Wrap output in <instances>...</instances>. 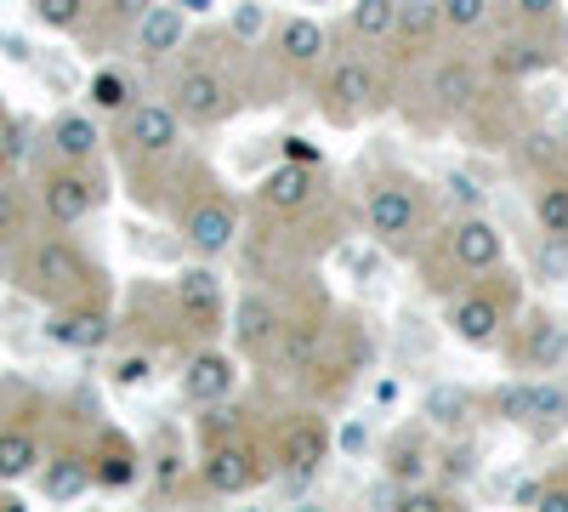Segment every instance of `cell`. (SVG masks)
<instances>
[{
    "label": "cell",
    "instance_id": "obj_1",
    "mask_svg": "<svg viewBox=\"0 0 568 512\" xmlns=\"http://www.w3.org/2000/svg\"><path fill=\"white\" fill-rule=\"evenodd\" d=\"M426 194H420V182L404 177V171H382V177H369V189H364V222H369V234L375 245H387L393 257H415L420 240H426Z\"/></svg>",
    "mask_w": 568,
    "mask_h": 512
},
{
    "label": "cell",
    "instance_id": "obj_2",
    "mask_svg": "<svg viewBox=\"0 0 568 512\" xmlns=\"http://www.w3.org/2000/svg\"><path fill=\"white\" fill-rule=\"evenodd\" d=\"M18 279H23L29 297L52 302V308L85 302L91 291H98V268L80 257V245H69V240H58V234H52V240H34V245L23 251Z\"/></svg>",
    "mask_w": 568,
    "mask_h": 512
},
{
    "label": "cell",
    "instance_id": "obj_3",
    "mask_svg": "<svg viewBox=\"0 0 568 512\" xmlns=\"http://www.w3.org/2000/svg\"><path fill=\"white\" fill-rule=\"evenodd\" d=\"M318 109L336 126H353V120H364L375 109H387V69L375 58H364V52L336 58L324 69V80H318Z\"/></svg>",
    "mask_w": 568,
    "mask_h": 512
},
{
    "label": "cell",
    "instance_id": "obj_4",
    "mask_svg": "<svg viewBox=\"0 0 568 512\" xmlns=\"http://www.w3.org/2000/svg\"><path fill=\"white\" fill-rule=\"evenodd\" d=\"M511 308H517V285H484V279H466V291H455L444 302V324H449V337L466 342V348H495Z\"/></svg>",
    "mask_w": 568,
    "mask_h": 512
},
{
    "label": "cell",
    "instance_id": "obj_5",
    "mask_svg": "<svg viewBox=\"0 0 568 512\" xmlns=\"http://www.w3.org/2000/svg\"><path fill=\"white\" fill-rule=\"evenodd\" d=\"M165 103L182 114V126H216L240 109V86H233L216 63H182Z\"/></svg>",
    "mask_w": 568,
    "mask_h": 512
},
{
    "label": "cell",
    "instance_id": "obj_6",
    "mask_svg": "<svg viewBox=\"0 0 568 512\" xmlns=\"http://www.w3.org/2000/svg\"><path fill=\"white\" fill-rule=\"evenodd\" d=\"M500 262H506V240H500V228L489 217L466 211L444 228V268L455 279H489Z\"/></svg>",
    "mask_w": 568,
    "mask_h": 512
},
{
    "label": "cell",
    "instance_id": "obj_7",
    "mask_svg": "<svg viewBox=\"0 0 568 512\" xmlns=\"http://www.w3.org/2000/svg\"><path fill=\"white\" fill-rule=\"evenodd\" d=\"M324 461H329V428L318 422V415H291L273 439V473L291 490H302Z\"/></svg>",
    "mask_w": 568,
    "mask_h": 512
},
{
    "label": "cell",
    "instance_id": "obj_8",
    "mask_svg": "<svg viewBox=\"0 0 568 512\" xmlns=\"http://www.w3.org/2000/svg\"><path fill=\"white\" fill-rule=\"evenodd\" d=\"M267 450H256L251 439H216L211 450H205V468H200V479H205V490L211 495H245V490H256L262 479H267Z\"/></svg>",
    "mask_w": 568,
    "mask_h": 512
},
{
    "label": "cell",
    "instance_id": "obj_9",
    "mask_svg": "<svg viewBox=\"0 0 568 512\" xmlns=\"http://www.w3.org/2000/svg\"><path fill=\"white\" fill-rule=\"evenodd\" d=\"M103 205V182L98 177H91L85 165H52V171H45L40 177V211L45 217H52L58 228H74V222H85L91 211H98Z\"/></svg>",
    "mask_w": 568,
    "mask_h": 512
},
{
    "label": "cell",
    "instance_id": "obj_10",
    "mask_svg": "<svg viewBox=\"0 0 568 512\" xmlns=\"http://www.w3.org/2000/svg\"><path fill=\"white\" fill-rule=\"evenodd\" d=\"M120 143H125V154L171 160L176 143H182V114L171 103H131L120 114Z\"/></svg>",
    "mask_w": 568,
    "mask_h": 512
},
{
    "label": "cell",
    "instance_id": "obj_11",
    "mask_svg": "<svg viewBox=\"0 0 568 512\" xmlns=\"http://www.w3.org/2000/svg\"><path fill=\"white\" fill-rule=\"evenodd\" d=\"M233 348H240L245 359H273L278 353V337H284V308L278 297L267 291H245L240 308H233Z\"/></svg>",
    "mask_w": 568,
    "mask_h": 512
},
{
    "label": "cell",
    "instance_id": "obj_12",
    "mask_svg": "<svg viewBox=\"0 0 568 512\" xmlns=\"http://www.w3.org/2000/svg\"><path fill=\"white\" fill-rule=\"evenodd\" d=\"M182 240L200 257H222V251H233V240H240V211H233L222 194H200L182 211Z\"/></svg>",
    "mask_w": 568,
    "mask_h": 512
},
{
    "label": "cell",
    "instance_id": "obj_13",
    "mask_svg": "<svg viewBox=\"0 0 568 512\" xmlns=\"http://www.w3.org/2000/svg\"><path fill=\"white\" fill-rule=\"evenodd\" d=\"M426 98H433L438 114H471L484 103V69L471 58H444L426 80Z\"/></svg>",
    "mask_w": 568,
    "mask_h": 512
},
{
    "label": "cell",
    "instance_id": "obj_14",
    "mask_svg": "<svg viewBox=\"0 0 568 512\" xmlns=\"http://www.w3.org/2000/svg\"><path fill=\"white\" fill-rule=\"evenodd\" d=\"M324 342H329V313L307 308V313H284V337H278V364L284 370H318L324 364Z\"/></svg>",
    "mask_w": 568,
    "mask_h": 512
},
{
    "label": "cell",
    "instance_id": "obj_15",
    "mask_svg": "<svg viewBox=\"0 0 568 512\" xmlns=\"http://www.w3.org/2000/svg\"><path fill=\"white\" fill-rule=\"evenodd\" d=\"M45 342H58V348H74V353H91V348H103L109 342V313L98 302H63L52 308V319H45Z\"/></svg>",
    "mask_w": 568,
    "mask_h": 512
},
{
    "label": "cell",
    "instance_id": "obj_16",
    "mask_svg": "<svg viewBox=\"0 0 568 512\" xmlns=\"http://www.w3.org/2000/svg\"><path fill=\"white\" fill-rule=\"evenodd\" d=\"M262 211H273V217H302L313 200H318V171L313 165H302V160H284L278 171H267L262 177Z\"/></svg>",
    "mask_w": 568,
    "mask_h": 512
},
{
    "label": "cell",
    "instance_id": "obj_17",
    "mask_svg": "<svg viewBox=\"0 0 568 512\" xmlns=\"http://www.w3.org/2000/svg\"><path fill=\"white\" fill-rule=\"evenodd\" d=\"M273 46H278V63H284V69L318 74L324 58H329V29H324L318 18H284L278 34H273Z\"/></svg>",
    "mask_w": 568,
    "mask_h": 512
},
{
    "label": "cell",
    "instance_id": "obj_18",
    "mask_svg": "<svg viewBox=\"0 0 568 512\" xmlns=\"http://www.w3.org/2000/svg\"><path fill=\"white\" fill-rule=\"evenodd\" d=\"M131 34H136V58L142 63H165L171 52H182V40H187V12L176 7V0L171 7H149Z\"/></svg>",
    "mask_w": 568,
    "mask_h": 512
},
{
    "label": "cell",
    "instance_id": "obj_19",
    "mask_svg": "<svg viewBox=\"0 0 568 512\" xmlns=\"http://www.w3.org/2000/svg\"><path fill=\"white\" fill-rule=\"evenodd\" d=\"M222 279L211 268H182L176 273V313L187 324H200V331H216L222 324Z\"/></svg>",
    "mask_w": 568,
    "mask_h": 512
},
{
    "label": "cell",
    "instance_id": "obj_20",
    "mask_svg": "<svg viewBox=\"0 0 568 512\" xmlns=\"http://www.w3.org/2000/svg\"><path fill=\"white\" fill-rule=\"evenodd\" d=\"M438 34H444V7H438V0H404V7H398V29H393L387 46H393L398 63H409V58H420Z\"/></svg>",
    "mask_w": 568,
    "mask_h": 512
},
{
    "label": "cell",
    "instance_id": "obj_21",
    "mask_svg": "<svg viewBox=\"0 0 568 512\" xmlns=\"http://www.w3.org/2000/svg\"><path fill=\"white\" fill-rule=\"evenodd\" d=\"M233 382H240V370H233L227 353H194L182 364V399L187 404H222L233 393Z\"/></svg>",
    "mask_w": 568,
    "mask_h": 512
},
{
    "label": "cell",
    "instance_id": "obj_22",
    "mask_svg": "<svg viewBox=\"0 0 568 512\" xmlns=\"http://www.w3.org/2000/svg\"><path fill=\"white\" fill-rule=\"evenodd\" d=\"M551 46L540 40V34H500L495 40V52H489V69L495 74H506V80H529V74H540V69H551Z\"/></svg>",
    "mask_w": 568,
    "mask_h": 512
},
{
    "label": "cell",
    "instance_id": "obj_23",
    "mask_svg": "<svg viewBox=\"0 0 568 512\" xmlns=\"http://www.w3.org/2000/svg\"><path fill=\"white\" fill-rule=\"evenodd\" d=\"M517 359H524L529 370H557L568 359V324L551 319V313H535L524 324V342H517Z\"/></svg>",
    "mask_w": 568,
    "mask_h": 512
},
{
    "label": "cell",
    "instance_id": "obj_24",
    "mask_svg": "<svg viewBox=\"0 0 568 512\" xmlns=\"http://www.w3.org/2000/svg\"><path fill=\"white\" fill-rule=\"evenodd\" d=\"M45 143H52V154L63 165H91V160H98V149H103V131H98V120H91V114H58Z\"/></svg>",
    "mask_w": 568,
    "mask_h": 512
},
{
    "label": "cell",
    "instance_id": "obj_25",
    "mask_svg": "<svg viewBox=\"0 0 568 512\" xmlns=\"http://www.w3.org/2000/svg\"><path fill=\"white\" fill-rule=\"evenodd\" d=\"M382 461H387V479L393 484H420L426 473H433V444H426L420 428H404V433L387 439Z\"/></svg>",
    "mask_w": 568,
    "mask_h": 512
},
{
    "label": "cell",
    "instance_id": "obj_26",
    "mask_svg": "<svg viewBox=\"0 0 568 512\" xmlns=\"http://www.w3.org/2000/svg\"><path fill=\"white\" fill-rule=\"evenodd\" d=\"M91 484H98V473H91V461L85 455H74V450H63V455H52V461H45V468H40V495L45 501H80Z\"/></svg>",
    "mask_w": 568,
    "mask_h": 512
},
{
    "label": "cell",
    "instance_id": "obj_27",
    "mask_svg": "<svg viewBox=\"0 0 568 512\" xmlns=\"http://www.w3.org/2000/svg\"><path fill=\"white\" fill-rule=\"evenodd\" d=\"M40 439L29 428H0V484H18V479H34L40 473Z\"/></svg>",
    "mask_w": 568,
    "mask_h": 512
},
{
    "label": "cell",
    "instance_id": "obj_28",
    "mask_svg": "<svg viewBox=\"0 0 568 512\" xmlns=\"http://www.w3.org/2000/svg\"><path fill=\"white\" fill-rule=\"evenodd\" d=\"M471 410H478V399H471L466 388H455V382H444V388H433V393L420 399V422L455 433V428H466V415H471Z\"/></svg>",
    "mask_w": 568,
    "mask_h": 512
},
{
    "label": "cell",
    "instance_id": "obj_29",
    "mask_svg": "<svg viewBox=\"0 0 568 512\" xmlns=\"http://www.w3.org/2000/svg\"><path fill=\"white\" fill-rule=\"evenodd\" d=\"M398 7H404V0H358V7L347 12L353 40H364V46L393 40V29H398Z\"/></svg>",
    "mask_w": 568,
    "mask_h": 512
},
{
    "label": "cell",
    "instance_id": "obj_30",
    "mask_svg": "<svg viewBox=\"0 0 568 512\" xmlns=\"http://www.w3.org/2000/svg\"><path fill=\"white\" fill-rule=\"evenodd\" d=\"M91 473H98V484H103V490H125V484L136 479V450H131L120 433H109V439H103V450L91 455Z\"/></svg>",
    "mask_w": 568,
    "mask_h": 512
},
{
    "label": "cell",
    "instance_id": "obj_31",
    "mask_svg": "<svg viewBox=\"0 0 568 512\" xmlns=\"http://www.w3.org/2000/svg\"><path fill=\"white\" fill-rule=\"evenodd\" d=\"M535 217H540V234L546 240H557V245H568V182H546V189L535 194Z\"/></svg>",
    "mask_w": 568,
    "mask_h": 512
},
{
    "label": "cell",
    "instance_id": "obj_32",
    "mask_svg": "<svg viewBox=\"0 0 568 512\" xmlns=\"http://www.w3.org/2000/svg\"><path fill=\"white\" fill-rule=\"evenodd\" d=\"M568 422V388L557 382H535V410H529V428H562Z\"/></svg>",
    "mask_w": 568,
    "mask_h": 512
},
{
    "label": "cell",
    "instance_id": "obj_33",
    "mask_svg": "<svg viewBox=\"0 0 568 512\" xmlns=\"http://www.w3.org/2000/svg\"><path fill=\"white\" fill-rule=\"evenodd\" d=\"M91 103H98L103 114H125L131 109V80L120 69H103L98 80H91Z\"/></svg>",
    "mask_w": 568,
    "mask_h": 512
},
{
    "label": "cell",
    "instance_id": "obj_34",
    "mask_svg": "<svg viewBox=\"0 0 568 512\" xmlns=\"http://www.w3.org/2000/svg\"><path fill=\"white\" fill-rule=\"evenodd\" d=\"M449 34H478L489 23V0H438Z\"/></svg>",
    "mask_w": 568,
    "mask_h": 512
},
{
    "label": "cell",
    "instance_id": "obj_35",
    "mask_svg": "<svg viewBox=\"0 0 568 512\" xmlns=\"http://www.w3.org/2000/svg\"><path fill=\"white\" fill-rule=\"evenodd\" d=\"M489 410L500 415V422H524V428H529V410H535V382H517V388H495Z\"/></svg>",
    "mask_w": 568,
    "mask_h": 512
},
{
    "label": "cell",
    "instance_id": "obj_36",
    "mask_svg": "<svg viewBox=\"0 0 568 512\" xmlns=\"http://www.w3.org/2000/svg\"><path fill=\"white\" fill-rule=\"evenodd\" d=\"M85 7H91V0H34V18L45 29H80L85 23Z\"/></svg>",
    "mask_w": 568,
    "mask_h": 512
},
{
    "label": "cell",
    "instance_id": "obj_37",
    "mask_svg": "<svg viewBox=\"0 0 568 512\" xmlns=\"http://www.w3.org/2000/svg\"><path fill=\"white\" fill-rule=\"evenodd\" d=\"M393 506H398V512H449V506H455V495H449V490H420V484H398Z\"/></svg>",
    "mask_w": 568,
    "mask_h": 512
},
{
    "label": "cell",
    "instance_id": "obj_38",
    "mask_svg": "<svg viewBox=\"0 0 568 512\" xmlns=\"http://www.w3.org/2000/svg\"><path fill=\"white\" fill-rule=\"evenodd\" d=\"M506 12L517 29H546V23H557L562 0H506Z\"/></svg>",
    "mask_w": 568,
    "mask_h": 512
},
{
    "label": "cell",
    "instance_id": "obj_39",
    "mask_svg": "<svg viewBox=\"0 0 568 512\" xmlns=\"http://www.w3.org/2000/svg\"><path fill=\"white\" fill-rule=\"evenodd\" d=\"M23 222H29L23 194L12 189V182H0V245H12V240L23 234Z\"/></svg>",
    "mask_w": 568,
    "mask_h": 512
},
{
    "label": "cell",
    "instance_id": "obj_40",
    "mask_svg": "<svg viewBox=\"0 0 568 512\" xmlns=\"http://www.w3.org/2000/svg\"><path fill=\"white\" fill-rule=\"evenodd\" d=\"M471 473H478V444H449L438 479H444V484H460V479H471Z\"/></svg>",
    "mask_w": 568,
    "mask_h": 512
},
{
    "label": "cell",
    "instance_id": "obj_41",
    "mask_svg": "<svg viewBox=\"0 0 568 512\" xmlns=\"http://www.w3.org/2000/svg\"><path fill=\"white\" fill-rule=\"evenodd\" d=\"M240 415H245V410H227V399H222V404H211V415H205V444L240 433Z\"/></svg>",
    "mask_w": 568,
    "mask_h": 512
},
{
    "label": "cell",
    "instance_id": "obj_42",
    "mask_svg": "<svg viewBox=\"0 0 568 512\" xmlns=\"http://www.w3.org/2000/svg\"><path fill=\"white\" fill-rule=\"evenodd\" d=\"M540 512H568V473L546 479V490H540Z\"/></svg>",
    "mask_w": 568,
    "mask_h": 512
},
{
    "label": "cell",
    "instance_id": "obj_43",
    "mask_svg": "<svg viewBox=\"0 0 568 512\" xmlns=\"http://www.w3.org/2000/svg\"><path fill=\"white\" fill-rule=\"evenodd\" d=\"M449 194H455L466 211H478V200H484V194H478V182H471V177H449Z\"/></svg>",
    "mask_w": 568,
    "mask_h": 512
},
{
    "label": "cell",
    "instance_id": "obj_44",
    "mask_svg": "<svg viewBox=\"0 0 568 512\" xmlns=\"http://www.w3.org/2000/svg\"><path fill=\"white\" fill-rule=\"evenodd\" d=\"M142 377H149V359H120V370H114V382H120V388H136Z\"/></svg>",
    "mask_w": 568,
    "mask_h": 512
},
{
    "label": "cell",
    "instance_id": "obj_45",
    "mask_svg": "<svg viewBox=\"0 0 568 512\" xmlns=\"http://www.w3.org/2000/svg\"><path fill=\"white\" fill-rule=\"evenodd\" d=\"M284 160H302V165H318V149H307V137H291V149H284Z\"/></svg>",
    "mask_w": 568,
    "mask_h": 512
},
{
    "label": "cell",
    "instance_id": "obj_46",
    "mask_svg": "<svg viewBox=\"0 0 568 512\" xmlns=\"http://www.w3.org/2000/svg\"><path fill=\"white\" fill-rule=\"evenodd\" d=\"M256 23H262V12H256V7H245L240 18H233V34H256Z\"/></svg>",
    "mask_w": 568,
    "mask_h": 512
},
{
    "label": "cell",
    "instance_id": "obj_47",
    "mask_svg": "<svg viewBox=\"0 0 568 512\" xmlns=\"http://www.w3.org/2000/svg\"><path fill=\"white\" fill-rule=\"evenodd\" d=\"M182 12H211V0H176Z\"/></svg>",
    "mask_w": 568,
    "mask_h": 512
},
{
    "label": "cell",
    "instance_id": "obj_48",
    "mask_svg": "<svg viewBox=\"0 0 568 512\" xmlns=\"http://www.w3.org/2000/svg\"><path fill=\"white\" fill-rule=\"evenodd\" d=\"M562 52H568V18H562Z\"/></svg>",
    "mask_w": 568,
    "mask_h": 512
},
{
    "label": "cell",
    "instance_id": "obj_49",
    "mask_svg": "<svg viewBox=\"0 0 568 512\" xmlns=\"http://www.w3.org/2000/svg\"><path fill=\"white\" fill-rule=\"evenodd\" d=\"M307 7H329V0H307Z\"/></svg>",
    "mask_w": 568,
    "mask_h": 512
}]
</instances>
